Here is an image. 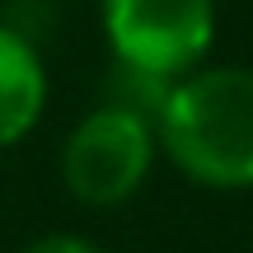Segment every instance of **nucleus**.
I'll use <instances>...</instances> for the list:
<instances>
[{
	"instance_id": "nucleus-1",
	"label": "nucleus",
	"mask_w": 253,
	"mask_h": 253,
	"mask_svg": "<svg viewBox=\"0 0 253 253\" xmlns=\"http://www.w3.org/2000/svg\"><path fill=\"white\" fill-rule=\"evenodd\" d=\"M164 155L202 188H253V71L207 66L173 80L155 126Z\"/></svg>"
},
{
	"instance_id": "nucleus-2",
	"label": "nucleus",
	"mask_w": 253,
	"mask_h": 253,
	"mask_svg": "<svg viewBox=\"0 0 253 253\" xmlns=\"http://www.w3.org/2000/svg\"><path fill=\"white\" fill-rule=\"evenodd\" d=\"M155 145H160V136L150 122L131 118L113 103H99L94 113L80 118V126L61 150L66 188L84 207H118L145 183L155 164Z\"/></svg>"
},
{
	"instance_id": "nucleus-3",
	"label": "nucleus",
	"mask_w": 253,
	"mask_h": 253,
	"mask_svg": "<svg viewBox=\"0 0 253 253\" xmlns=\"http://www.w3.org/2000/svg\"><path fill=\"white\" fill-rule=\"evenodd\" d=\"M103 33L113 42V61L178 80L211 52L216 0H103Z\"/></svg>"
},
{
	"instance_id": "nucleus-4",
	"label": "nucleus",
	"mask_w": 253,
	"mask_h": 253,
	"mask_svg": "<svg viewBox=\"0 0 253 253\" xmlns=\"http://www.w3.org/2000/svg\"><path fill=\"white\" fill-rule=\"evenodd\" d=\"M47 75L38 61V47L19 28L0 24V150L24 141L42 118Z\"/></svg>"
},
{
	"instance_id": "nucleus-5",
	"label": "nucleus",
	"mask_w": 253,
	"mask_h": 253,
	"mask_svg": "<svg viewBox=\"0 0 253 253\" xmlns=\"http://www.w3.org/2000/svg\"><path fill=\"white\" fill-rule=\"evenodd\" d=\"M173 94V75H160V71H141L131 61H113V71L103 75V103L131 113V118L160 126L164 118V103Z\"/></svg>"
},
{
	"instance_id": "nucleus-6",
	"label": "nucleus",
	"mask_w": 253,
	"mask_h": 253,
	"mask_svg": "<svg viewBox=\"0 0 253 253\" xmlns=\"http://www.w3.org/2000/svg\"><path fill=\"white\" fill-rule=\"evenodd\" d=\"M24 253H108V249H99L94 239H84V235H42L38 244H28Z\"/></svg>"
}]
</instances>
